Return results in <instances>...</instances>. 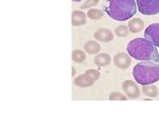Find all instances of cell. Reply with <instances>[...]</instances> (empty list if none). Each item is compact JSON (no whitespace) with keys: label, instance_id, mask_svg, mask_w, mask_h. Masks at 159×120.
<instances>
[{"label":"cell","instance_id":"1","mask_svg":"<svg viewBox=\"0 0 159 120\" xmlns=\"http://www.w3.org/2000/svg\"><path fill=\"white\" fill-rule=\"evenodd\" d=\"M127 52L138 61H154L159 63V52L147 38H134L127 45Z\"/></svg>","mask_w":159,"mask_h":120},{"label":"cell","instance_id":"4","mask_svg":"<svg viewBox=\"0 0 159 120\" xmlns=\"http://www.w3.org/2000/svg\"><path fill=\"white\" fill-rule=\"evenodd\" d=\"M138 10L143 15H156L159 13V0H136Z\"/></svg>","mask_w":159,"mask_h":120},{"label":"cell","instance_id":"3","mask_svg":"<svg viewBox=\"0 0 159 120\" xmlns=\"http://www.w3.org/2000/svg\"><path fill=\"white\" fill-rule=\"evenodd\" d=\"M136 82L141 85L154 84L159 81V64L154 61H143L138 63L133 69Z\"/></svg>","mask_w":159,"mask_h":120},{"label":"cell","instance_id":"17","mask_svg":"<svg viewBox=\"0 0 159 120\" xmlns=\"http://www.w3.org/2000/svg\"><path fill=\"white\" fill-rule=\"evenodd\" d=\"M129 27L126 25H119L116 29V35L119 37H125L129 35Z\"/></svg>","mask_w":159,"mask_h":120},{"label":"cell","instance_id":"6","mask_svg":"<svg viewBox=\"0 0 159 120\" xmlns=\"http://www.w3.org/2000/svg\"><path fill=\"white\" fill-rule=\"evenodd\" d=\"M122 89L127 95V97L130 99H136L140 95V90H139V87L137 86V84L130 80H127V81H125V82H123Z\"/></svg>","mask_w":159,"mask_h":120},{"label":"cell","instance_id":"5","mask_svg":"<svg viewBox=\"0 0 159 120\" xmlns=\"http://www.w3.org/2000/svg\"><path fill=\"white\" fill-rule=\"evenodd\" d=\"M144 37L151 43L159 47V24H152L145 29L144 31Z\"/></svg>","mask_w":159,"mask_h":120},{"label":"cell","instance_id":"22","mask_svg":"<svg viewBox=\"0 0 159 120\" xmlns=\"http://www.w3.org/2000/svg\"><path fill=\"white\" fill-rule=\"evenodd\" d=\"M72 1H74V2H79V1H82V0H72Z\"/></svg>","mask_w":159,"mask_h":120},{"label":"cell","instance_id":"12","mask_svg":"<svg viewBox=\"0 0 159 120\" xmlns=\"http://www.w3.org/2000/svg\"><path fill=\"white\" fill-rule=\"evenodd\" d=\"M84 49L87 53H90V54H96V53L100 52L101 50V46L100 44H98L94 40H88L86 42V44L84 45Z\"/></svg>","mask_w":159,"mask_h":120},{"label":"cell","instance_id":"19","mask_svg":"<svg viewBox=\"0 0 159 120\" xmlns=\"http://www.w3.org/2000/svg\"><path fill=\"white\" fill-rule=\"evenodd\" d=\"M99 3V0H86L85 3L81 7V9H90L91 7H94Z\"/></svg>","mask_w":159,"mask_h":120},{"label":"cell","instance_id":"11","mask_svg":"<svg viewBox=\"0 0 159 120\" xmlns=\"http://www.w3.org/2000/svg\"><path fill=\"white\" fill-rule=\"evenodd\" d=\"M143 25H144V22L143 20H141L140 18H134L132 20H129V30L130 32L133 33H137V32H140L142 30Z\"/></svg>","mask_w":159,"mask_h":120},{"label":"cell","instance_id":"8","mask_svg":"<svg viewBox=\"0 0 159 120\" xmlns=\"http://www.w3.org/2000/svg\"><path fill=\"white\" fill-rule=\"evenodd\" d=\"M94 79L91 78L89 75H87L85 72L84 75L79 76L78 78L74 80V84L79 87H88V86H91L92 84L94 83Z\"/></svg>","mask_w":159,"mask_h":120},{"label":"cell","instance_id":"16","mask_svg":"<svg viewBox=\"0 0 159 120\" xmlns=\"http://www.w3.org/2000/svg\"><path fill=\"white\" fill-rule=\"evenodd\" d=\"M85 58H86V54L82 50H74L72 52V60L74 62L82 63L85 61Z\"/></svg>","mask_w":159,"mask_h":120},{"label":"cell","instance_id":"18","mask_svg":"<svg viewBox=\"0 0 159 120\" xmlns=\"http://www.w3.org/2000/svg\"><path fill=\"white\" fill-rule=\"evenodd\" d=\"M109 99L110 100H126V96L123 95L121 93H111L109 96Z\"/></svg>","mask_w":159,"mask_h":120},{"label":"cell","instance_id":"10","mask_svg":"<svg viewBox=\"0 0 159 120\" xmlns=\"http://www.w3.org/2000/svg\"><path fill=\"white\" fill-rule=\"evenodd\" d=\"M86 22V14L81 11H74L72 13V25L79 27Z\"/></svg>","mask_w":159,"mask_h":120},{"label":"cell","instance_id":"14","mask_svg":"<svg viewBox=\"0 0 159 120\" xmlns=\"http://www.w3.org/2000/svg\"><path fill=\"white\" fill-rule=\"evenodd\" d=\"M142 91L144 95H147L150 98H155L158 95V89L155 85H152V84H147V85H143L142 87Z\"/></svg>","mask_w":159,"mask_h":120},{"label":"cell","instance_id":"13","mask_svg":"<svg viewBox=\"0 0 159 120\" xmlns=\"http://www.w3.org/2000/svg\"><path fill=\"white\" fill-rule=\"evenodd\" d=\"M110 61H111V58H110L109 55L106 54V53H101V54H98L94 58V63L98 66H100V67L109 65Z\"/></svg>","mask_w":159,"mask_h":120},{"label":"cell","instance_id":"9","mask_svg":"<svg viewBox=\"0 0 159 120\" xmlns=\"http://www.w3.org/2000/svg\"><path fill=\"white\" fill-rule=\"evenodd\" d=\"M94 38L100 40V42L108 43L110 40H112L114 34H112V32L108 29H100L94 33Z\"/></svg>","mask_w":159,"mask_h":120},{"label":"cell","instance_id":"21","mask_svg":"<svg viewBox=\"0 0 159 120\" xmlns=\"http://www.w3.org/2000/svg\"><path fill=\"white\" fill-rule=\"evenodd\" d=\"M74 75H75V68L72 67V76H74Z\"/></svg>","mask_w":159,"mask_h":120},{"label":"cell","instance_id":"7","mask_svg":"<svg viewBox=\"0 0 159 120\" xmlns=\"http://www.w3.org/2000/svg\"><path fill=\"white\" fill-rule=\"evenodd\" d=\"M114 62L117 67H119L120 69H126V68L129 67L132 60H130V57L129 54H126L124 52H120L115 55Z\"/></svg>","mask_w":159,"mask_h":120},{"label":"cell","instance_id":"2","mask_svg":"<svg viewBox=\"0 0 159 120\" xmlns=\"http://www.w3.org/2000/svg\"><path fill=\"white\" fill-rule=\"evenodd\" d=\"M103 10L112 19L125 21L136 14L137 7L134 0H106Z\"/></svg>","mask_w":159,"mask_h":120},{"label":"cell","instance_id":"20","mask_svg":"<svg viewBox=\"0 0 159 120\" xmlns=\"http://www.w3.org/2000/svg\"><path fill=\"white\" fill-rule=\"evenodd\" d=\"M87 75H89L91 76V78H93L94 80H98V79L100 78V72L98 70H94V69H88L86 71Z\"/></svg>","mask_w":159,"mask_h":120},{"label":"cell","instance_id":"15","mask_svg":"<svg viewBox=\"0 0 159 120\" xmlns=\"http://www.w3.org/2000/svg\"><path fill=\"white\" fill-rule=\"evenodd\" d=\"M87 16H88L89 18L93 19V20H99L104 16V12L101 11V10L92 9V10H89L88 11V13H87Z\"/></svg>","mask_w":159,"mask_h":120}]
</instances>
